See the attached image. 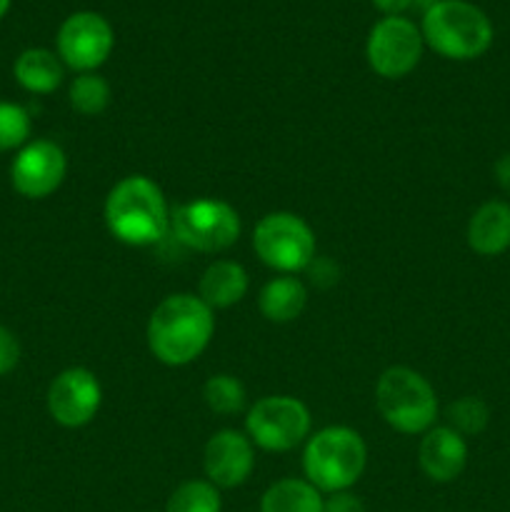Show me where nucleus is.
Masks as SVG:
<instances>
[{
  "label": "nucleus",
  "mask_w": 510,
  "mask_h": 512,
  "mask_svg": "<svg viewBox=\"0 0 510 512\" xmlns=\"http://www.w3.org/2000/svg\"><path fill=\"white\" fill-rule=\"evenodd\" d=\"M213 310L190 293H175L160 300L148 320V348L170 368H183L203 355L213 338Z\"/></svg>",
  "instance_id": "1"
},
{
  "label": "nucleus",
  "mask_w": 510,
  "mask_h": 512,
  "mask_svg": "<svg viewBox=\"0 0 510 512\" xmlns=\"http://www.w3.org/2000/svg\"><path fill=\"white\" fill-rule=\"evenodd\" d=\"M105 225L115 240L133 248L160 243L170 230L163 190L145 175L123 178L105 200Z\"/></svg>",
  "instance_id": "2"
},
{
  "label": "nucleus",
  "mask_w": 510,
  "mask_h": 512,
  "mask_svg": "<svg viewBox=\"0 0 510 512\" xmlns=\"http://www.w3.org/2000/svg\"><path fill=\"white\" fill-rule=\"evenodd\" d=\"M425 45L448 60H475L493 45V23L468 0H440L423 13Z\"/></svg>",
  "instance_id": "3"
},
{
  "label": "nucleus",
  "mask_w": 510,
  "mask_h": 512,
  "mask_svg": "<svg viewBox=\"0 0 510 512\" xmlns=\"http://www.w3.org/2000/svg\"><path fill=\"white\" fill-rule=\"evenodd\" d=\"M368 460L363 438L355 430L335 425L315 433L303 453L305 480L320 493H340L360 480Z\"/></svg>",
  "instance_id": "4"
},
{
  "label": "nucleus",
  "mask_w": 510,
  "mask_h": 512,
  "mask_svg": "<svg viewBox=\"0 0 510 512\" xmlns=\"http://www.w3.org/2000/svg\"><path fill=\"white\" fill-rule=\"evenodd\" d=\"M375 405L385 423L403 435L428 433L438 418V398L428 380L415 370L388 368L375 385Z\"/></svg>",
  "instance_id": "5"
},
{
  "label": "nucleus",
  "mask_w": 510,
  "mask_h": 512,
  "mask_svg": "<svg viewBox=\"0 0 510 512\" xmlns=\"http://www.w3.org/2000/svg\"><path fill=\"white\" fill-rule=\"evenodd\" d=\"M170 230L180 245L198 253H223L240 238V215L233 205L198 198L170 210Z\"/></svg>",
  "instance_id": "6"
},
{
  "label": "nucleus",
  "mask_w": 510,
  "mask_h": 512,
  "mask_svg": "<svg viewBox=\"0 0 510 512\" xmlns=\"http://www.w3.org/2000/svg\"><path fill=\"white\" fill-rule=\"evenodd\" d=\"M253 248L268 268L290 275L310 268L315 260V235L298 215L270 213L255 225Z\"/></svg>",
  "instance_id": "7"
},
{
  "label": "nucleus",
  "mask_w": 510,
  "mask_h": 512,
  "mask_svg": "<svg viewBox=\"0 0 510 512\" xmlns=\"http://www.w3.org/2000/svg\"><path fill=\"white\" fill-rule=\"evenodd\" d=\"M245 433L258 448L268 453H285L298 448L308 438L310 413L298 398L268 395L250 408L245 418Z\"/></svg>",
  "instance_id": "8"
},
{
  "label": "nucleus",
  "mask_w": 510,
  "mask_h": 512,
  "mask_svg": "<svg viewBox=\"0 0 510 512\" xmlns=\"http://www.w3.org/2000/svg\"><path fill=\"white\" fill-rule=\"evenodd\" d=\"M425 40L418 25L405 15H390L370 28L365 58L380 78L398 80L418 68Z\"/></svg>",
  "instance_id": "9"
},
{
  "label": "nucleus",
  "mask_w": 510,
  "mask_h": 512,
  "mask_svg": "<svg viewBox=\"0 0 510 512\" xmlns=\"http://www.w3.org/2000/svg\"><path fill=\"white\" fill-rule=\"evenodd\" d=\"M58 58L75 73H95L115 48V33L108 20L93 10L68 15L58 28Z\"/></svg>",
  "instance_id": "10"
},
{
  "label": "nucleus",
  "mask_w": 510,
  "mask_h": 512,
  "mask_svg": "<svg viewBox=\"0 0 510 512\" xmlns=\"http://www.w3.org/2000/svg\"><path fill=\"white\" fill-rule=\"evenodd\" d=\"M68 158L53 140H28L10 163V183L15 193L28 200H43L63 185Z\"/></svg>",
  "instance_id": "11"
},
{
  "label": "nucleus",
  "mask_w": 510,
  "mask_h": 512,
  "mask_svg": "<svg viewBox=\"0 0 510 512\" xmlns=\"http://www.w3.org/2000/svg\"><path fill=\"white\" fill-rule=\"evenodd\" d=\"M48 413L63 428H83L98 415L103 390L98 378L85 368H68L48 388Z\"/></svg>",
  "instance_id": "12"
},
{
  "label": "nucleus",
  "mask_w": 510,
  "mask_h": 512,
  "mask_svg": "<svg viewBox=\"0 0 510 512\" xmlns=\"http://www.w3.org/2000/svg\"><path fill=\"white\" fill-rule=\"evenodd\" d=\"M203 468L208 483H213L215 488H238L255 468L253 443L238 430H220L205 443Z\"/></svg>",
  "instance_id": "13"
},
{
  "label": "nucleus",
  "mask_w": 510,
  "mask_h": 512,
  "mask_svg": "<svg viewBox=\"0 0 510 512\" xmlns=\"http://www.w3.org/2000/svg\"><path fill=\"white\" fill-rule=\"evenodd\" d=\"M420 468L433 483H450L468 463V445L460 433L448 425H433L420 443Z\"/></svg>",
  "instance_id": "14"
},
{
  "label": "nucleus",
  "mask_w": 510,
  "mask_h": 512,
  "mask_svg": "<svg viewBox=\"0 0 510 512\" xmlns=\"http://www.w3.org/2000/svg\"><path fill=\"white\" fill-rule=\"evenodd\" d=\"M465 238L473 253L495 258L510 248V203L488 200L468 220Z\"/></svg>",
  "instance_id": "15"
},
{
  "label": "nucleus",
  "mask_w": 510,
  "mask_h": 512,
  "mask_svg": "<svg viewBox=\"0 0 510 512\" xmlns=\"http://www.w3.org/2000/svg\"><path fill=\"white\" fill-rule=\"evenodd\" d=\"M15 83L33 95H48L60 88L65 78V65L58 53L48 48H28L13 63Z\"/></svg>",
  "instance_id": "16"
},
{
  "label": "nucleus",
  "mask_w": 510,
  "mask_h": 512,
  "mask_svg": "<svg viewBox=\"0 0 510 512\" xmlns=\"http://www.w3.org/2000/svg\"><path fill=\"white\" fill-rule=\"evenodd\" d=\"M248 293V273L240 263L233 260H215L200 278L198 298L208 305L210 310L230 308L240 303Z\"/></svg>",
  "instance_id": "17"
},
{
  "label": "nucleus",
  "mask_w": 510,
  "mask_h": 512,
  "mask_svg": "<svg viewBox=\"0 0 510 512\" xmlns=\"http://www.w3.org/2000/svg\"><path fill=\"white\" fill-rule=\"evenodd\" d=\"M308 303V290L293 275H280L260 290V313L270 323H293Z\"/></svg>",
  "instance_id": "18"
},
{
  "label": "nucleus",
  "mask_w": 510,
  "mask_h": 512,
  "mask_svg": "<svg viewBox=\"0 0 510 512\" xmlns=\"http://www.w3.org/2000/svg\"><path fill=\"white\" fill-rule=\"evenodd\" d=\"M323 493L300 478L278 480L265 490L260 512H323Z\"/></svg>",
  "instance_id": "19"
},
{
  "label": "nucleus",
  "mask_w": 510,
  "mask_h": 512,
  "mask_svg": "<svg viewBox=\"0 0 510 512\" xmlns=\"http://www.w3.org/2000/svg\"><path fill=\"white\" fill-rule=\"evenodd\" d=\"M70 105L80 115H100L110 105V85L98 73H78L68 90Z\"/></svg>",
  "instance_id": "20"
},
{
  "label": "nucleus",
  "mask_w": 510,
  "mask_h": 512,
  "mask_svg": "<svg viewBox=\"0 0 510 512\" xmlns=\"http://www.w3.org/2000/svg\"><path fill=\"white\" fill-rule=\"evenodd\" d=\"M165 512H220V493L208 480H188L175 488Z\"/></svg>",
  "instance_id": "21"
},
{
  "label": "nucleus",
  "mask_w": 510,
  "mask_h": 512,
  "mask_svg": "<svg viewBox=\"0 0 510 512\" xmlns=\"http://www.w3.org/2000/svg\"><path fill=\"white\" fill-rule=\"evenodd\" d=\"M203 398L213 413L235 415L245 408V388L233 375H213L203 385Z\"/></svg>",
  "instance_id": "22"
},
{
  "label": "nucleus",
  "mask_w": 510,
  "mask_h": 512,
  "mask_svg": "<svg viewBox=\"0 0 510 512\" xmlns=\"http://www.w3.org/2000/svg\"><path fill=\"white\" fill-rule=\"evenodd\" d=\"M33 120L30 113L18 103L0 100V153L20 150L30 140Z\"/></svg>",
  "instance_id": "23"
},
{
  "label": "nucleus",
  "mask_w": 510,
  "mask_h": 512,
  "mask_svg": "<svg viewBox=\"0 0 510 512\" xmlns=\"http://www.w3.org/2000/svg\"><path fill=\"white\" fill-rule=\"evenodd\" d=\"M490 410L488 405L480 398H460L455 403L448 405V428H453L455 433L465 435H480L488 428Z\"/></svg>",
  "instance_id": "24"
},
{
  "label": "nucleus",
  "mask_w": 510,
  "mask_h": 512,
  "mask_svg": "<svg viewBox=\"0 0 510 512\" xmlns=\"http://www.w3.org/2000/svg\"><path fill=\"white\" fill-rule=\"evenodd\" d=\"M20 363V340L5 325H0V375H8Z\"/></svg>",
  "instance_id": "25"
},
{
  "label": "nucleus",
  "mask_w": 510,
  "mask_h": 512,
  "mask_svg": "<svg viewBox=\"0 0 510 512\" xmlns=\"http://www.w3.org/2000/svg\"><path fill=\"white\" fill-rule=\"evenodd\" d=\"M323 512H365V505L358 495L340 490V493H330V498L323 500Z\"/></svg>",
  "instance_id": "26"
},
{
  "label": "nucleus",
  "mask_w": 510,
  "mask_h": 512,
  "mask_svg": "<svg viewBox=\"0 0 510 512\" xmlns=\"http://www.w3.org/2000/svg\"><path fill=\"white\" fill-rule=\"evenodd\" d=\"M370 3H373L385 18H390V15H403L405 10L413 8V0H370Z\"/></svg>",
  "instance_id": "27"
},
{
  "label": "nucleus",
  "mask_w": 510,
  "mask_h": 512,
  "mask_svg": "<svg viewBox=\"0 0 510 512\" xmlns=\"http://www.w3.org/2000/svg\"><path fill=\"white\" fill-rule=\"evenodd\" d=\"M493 173H495V183H498L505 193H510V153L500 155V158L495 160Z\"/></svg>",
  "instance_id": "28"
},
{
  "label": "nucleus",
  "mask_w": 510,
  "mask_h": 512,
  "mask_svg": "<svg viewBox=\"0 0 510 512\" xmlns=\"http://www.w3.org/2000/svg\"><path fill=\"white\" fill-rule=\"evenodd\" d=\"M435 3H440V0H413V5H415V8H420V10H423V13H425V10H430V8H433Z\"/></svg>",
  "instance_id": "29"
},
{
  "label": "nucleus",
  "mask_w": 510,
  "mask_h": 512,
  "mask_svg": "<svg viewBox=\"0 0 510 512\" xmlns=\"http://www.w3.org/2000/svg\"><path fill=\"white\" fill-rule=\"evenodd\" d=\"M10 3H13V0H0V20H3L5 15H8V10H10Z\"/></svg>",
  "instance_id": "30"
}]
</instances>
